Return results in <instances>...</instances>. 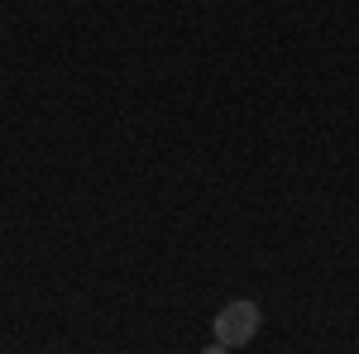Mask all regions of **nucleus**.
<instances>
[{
    "instance_id": "f257e3e1",
    "label": "nucleus",
    "mask_w": 359,
    "mask_h": 354,
    "mask_svg": "<svg viewBox=\"0 0 359 354\" xmlns=\"http://www.w3.org/2000/svg\"><path fill=\"white\" fill-rule=\"evenodd\" d=\"M259 306L249 297H235V301H225L221 311H216V321H211V335L221 340L225 350H240V345H249L254 335H259Z\"/></svg>"
},
{
    "instance_id": "f03ea898",
    "label": "nucleus",
    "mask_w": 359,
    "mask_h": 354,
    "mask_svg": "<svg viewBox=\"0 0 359 354\" xmlns=\"http://www.w3.org/2000/svg\"><path fill=\"white\" fill-rule=\"evenodd\" d=\"M201 354H230V350H225L221 340H216V345H206V350H201Z\"/></svg>"
}]
</instances>
